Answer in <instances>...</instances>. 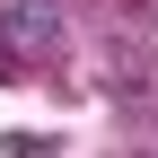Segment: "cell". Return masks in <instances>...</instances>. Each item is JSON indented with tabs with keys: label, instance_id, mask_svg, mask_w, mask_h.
Listing matches in <instances>:
<instances>
[{
	"label": "cell",
	"instance_id": "cell-1",
	"mask_svg": "<svg viewBox=\"0 0 158 158\" xmlns=\"http://www.w3.org/2000/svg\"><path fill=\"white\" fill-rule=\"evenodd\" d=\"M70 35V0H0V62H53Z\"/></svg>",
	"mask_w": 158,
	"mask_h": 158
},
{
	"label": "cell",
	"instance_id": "cell-2",
	"mask_svg": "<svg viewBox=\"0 0 158 158\" xmlns=\"http://www.w3.org/2000/svg\"><path fill=\"white\" fill-rule=\"evenodd\" d=\"M0 149H18V158H44V149H62V141H44V132H9Z\"/></svg>",
	"mask_w": 158,
	"mask_h": 158
}]
</instances>
